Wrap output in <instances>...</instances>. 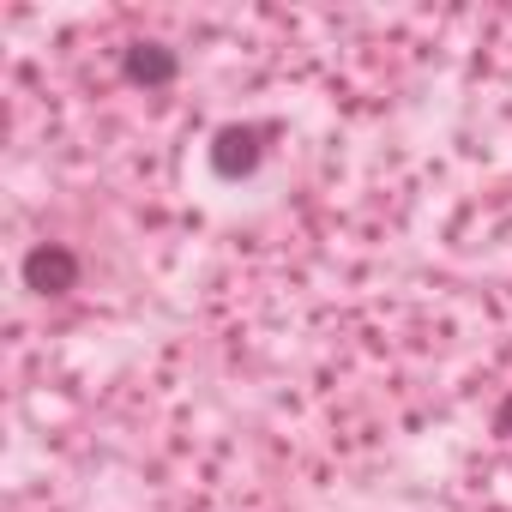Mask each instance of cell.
<instances>
[{
    "label": "cell",
    "instance_id": "cell-1",
    "mask_svg": "<svg viewBox=\"0 0 512 512\" xmlns=\"http://www.w3.org/2000/svg\"><path fill=\"white\" fill-rule=\"evenodd\" d=\"M19 278L37 296H73L79 290V253L67 241H37L25 260H19Z\"/></svg>",
    "mask_w": 512,
    "mask_h": 512
},
{
    "label": "cell",
    "instance_id": "cell-2",
    "mask_svg": "<svg viewBox=\"0 0 512 512\" xmlns=\"http://www.w3.org/2000/svg\"><path fill=\"white\" fill-rule=\"evenodd\" d=\"M266 139H272V127H223V133L211 139V169H217L223 181L253 175V169L266 163Z\"/></svg>",
    "mask_w": 512,
    "mask_h": 512
},
{
    "label": "cell",
    "instance_id": "cell-3",
    "mask_svg": "<svg viewBox=\"0 0 512 512\" xmlns=\"http://www.w3.org/2000/svg\"><path fill=\"white\" fill-rule=\"evenodd\" d=\"M175 73H181V55H175L169 43H133V49L121 55V79H127V85L157 91V85H175Z\"/></svg>",
    "mask_w": 512,
    "mask_h": 512
},
{
    "label": "cell",
    "instance_id": "cell-4",
    "mask_svg": "<svg viewBox=\"0 0 512 512\" xmlns=\"http://www.w3.org/2000/svg\"><path fill=\"white\" fill-rule=\"evenodd\" d=\"M494 434L512 446V392H506V398H500V410H494Z\"/></svg>",
    "mask_w": 512,
    "mask_h": 512
}]
</instances>
